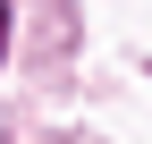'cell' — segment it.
<instances>
[{"label":"cell","mask_w":152,"mask_h":144,"mask_svg":"<svg viewBox=\"0 0 152 144\" xmlns=\"http://www.w3.org/2000/svg\"><path fill=\"white\" fill-rule=\"evenodd\" d=\"M0 43H9V0H0Z\"/></svg>","instance_id":"6da1fadb"}]
</instances>
